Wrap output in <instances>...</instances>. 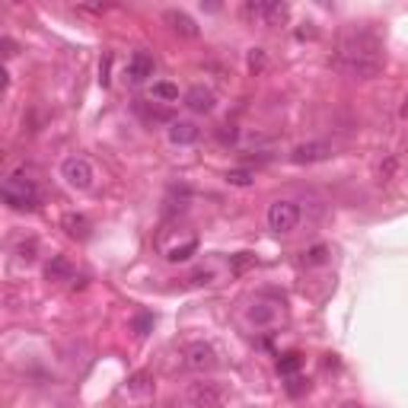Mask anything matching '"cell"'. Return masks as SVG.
I'll return each instance as SVG.
<instances>
[{
	"label": "cell",
	"instance_id": "1",
	"mask_svg": "<svg viewBox=\"0 0 408 408\" xmlns=\"http://www.w3.org/2000/svg\"><path fill=\"white\" fill-rule=\"evenodd\" d=\"M335 67L354 80H370L383 70V42L370 29H351L341 35L335 51Z\"/></svg>",
	"mask_w": 408,
	"mask_h": 408
},
{
	"label": "cell",
	"instance_id": "2",
	"mask_svg": "<svg viewBox=\"0 0 408 408\" xmlns=\"http://www.w3.org/2000/svg\"><path fill=\"white\" fill-rule=\"evenodd\" d=\"M0 198L13 211H35L39 208V185L26 176V169H20V173L7 176V182L0 188Z\"/></svg>",
	"mask_w": 408,
	"mask_h": 408
},
{
	"label": "cell",
	"instance_id": "3",
	"mask_svg": "<svg viewBox=\"0 0 408 408\" xmlns=\"http://www.w3.org/2000/svg\"><path fill=\"white\" fill-rule=\"evenodd\" d=\"M185 402L192 408H223L230 402V386L221 380H198L185 389Z\"/></svg>",
	"mask_w": 408,
	"mask_h": 408
},
{
	"label": "cell",
	"instance_id": "4",
	"mask_svg": "<svg viewBox=\"0 0 408 408\" xmlns=\"http://www.w3.org/2000/svg\"><path fill=\"white\" fill-rule=\"evenodd\" d=\"M61 179H64V185L74 188V192H90L96 173H93V163L86 157H67L61 163Z\"/></svg>",
	"mask_w": 408,
	"mask_h": 408
},
{
	"label": "cell",
	"instance_id": "5",
	"mask_svg": "<svg viewBox=\"0 0 408 408\" xmlns=\"http://www.w3.org/2000/svg\"><path fill=\"white\" fill-rule=\"evenodd\" d=\"M182 357H185L182 364H185L188 370H195V374H211L217 367V351L208 341H192V345H185Z\"/></svg>",
	"mask_w": 408,
	"mask_h": 408
},
{
	"label": "cell",
	"instance_id": "6",
	"mask_svg": "<svg viewBox=\"0 0 408 408\" xmlns=\"http://www.w3.org/2000/svg\"><path fill=\"white\" fill-rule=\"evenodd\" d=\"M300 223V208L294 204V201H275L268 208V227L275 230V233H291V230H297Z\"/></svg>",
	"mask_w": 408,
	"mask_h": 408
},
{
	"label": "cell",
	"instance_id": "7",
	"mask_svg": "<svg viewBox=\"0 0 408 408\" xmlns=\"http://www.w3.org/2000/svg\"><path fill=\"white\" fill-rule=\"evenodd\" d=\"M153 70H157L153 58L147 55V51H134V55L128 58V64H125V80L131 86H140V84H147V80L153 77Z\"/></svg>",
	"mask_w": 408,
	"mask_h": 408
},
{
	"label": "cell",
	"instance_id": "8",
	"mask_svg": "<svg viewBox=\"0 0 408 408\" xmlns=\"http://www.w3.org/2000/svg\"><path fill=\"white\" fill-rule=\"evenodd\" d=\"M332 157V147L325 140H310V144H297L291 150V159L297 166H310V163H322V159Z\"/></svg>",
	"mask_w": 408,
	"mask_h": 408
},
{
	"label": "cell",
	"instance_id": "9",
	"mask_svg": "<svg viewBox=\"0 0 408 408\" xmlns=\"http://www.w3.org/2000/svg\"><path fill=\"white\" fill-rule=\"evenodd\" d=\"M214 93L208 90V86H192V90L185 93V105L192 112H198V115H208V112H214Z\"/></svg>",
	"mask_w": 408,
	"mask_h": 408
},
{
	"label": "cell",
	"instance_id": "10",
	"mask_svg": "<svg viewBox=\"0 0 408 408\" xmlns=\"http://www.w3.org/2000/svg\"><path fill=\"white\" fill-rule=\"evenodd\" d=\"M163 20H166L169 26H173V32H179L182 39H198V22L188 13H182V10H166Z\"/></svg>",
	"mask_w": 408,
	"mask_h": 408
},
{
	"label": "cell",
	"instance_id": "11",
	"mask_svg": "<svg viewBox=\"0 0 408 408\" xmlns=\"http://www.w3.org/2000/svg\"><path fill=\"white\" fill-rule=\"evenodd\" d=\"M166 134H169V140H173V144L188 147V144H195V140L201 138V128L195 125V121H173Z\"/></svg>",
	"mask_w": 408,
	"mask_h": 408
},
{
	"label": "cell",
	"instance_id": "12",
	"mask_svg": "<svg viewBox=\"0 0 408 408\" xmlns=\"http://www.w3.org/2000/svg\"><path fill=\"white\" fill-rule=\"evenodd\" d=\"M291 16V7L281 0H262V26H281Z\"/></svg>",
	"mask_w": 408,
	"mask_h": 408
},
{
	"label": "cell",
	"instance_id": "13",
	"mask_svg": "<svg viewBox=\"0 0 408 408\" xmlns=\"http://www.w3.org/2000/svg\"><path fill=\"white\" fill-rule=\"evenodd\" d=\"M45 277L48 281H74V265L67 256H51V262L45 265Z\"/></svg>",
	"mask_w": 408,
	"mask_h": 408
},
{
	"label": "cell",
	"instance_id": "14",
	"mask_svg": "<svg viewBox=\"0 0 408 408\" xmlns=\"http://www.w3.org/2000/svg\"><path fill=\"white\" fill-rule=\"evenodd\" d=\"M61 227L67 230V236L70 239H90V221H86L84 214H64V221H61Z\"/></svg>",
	"mask_w": 408,
	"mask_h": 408
},
{
	"label": "cell",
	"instance_id": "15",
	"mask_svg": "<svg viewBox=\"0 0 408 408\" xmlns=\"http://www.w3.org/2000/svg\"><path fill=\"white\" fill-rule=\"evenodd\" d=\"M246 319H249L252 325H275L277 322V306H271V303H252L249 306V312H246Z\"/></svg>",
	"mask_w": 408,
	"mask_h": 408
},
{
	"label": "cell",
	"instance_id": "16",
	"mask_svg": "<svg viewBox=\"0 0 408 408\" xmlns=\"http://www.w3.org/2000/svg\"><path fill=\"white\" fill-rule=\"evenodd\" d=\"M13 252H16V258H20V262L32 265L35 258H39V242H35L32 236H29V239H20V242L13 246Z\"/></svg>",
	"mask_w": 408,
	"mask_h": 408
},
{
	"label": "cell",
	"instance_id": "17",
	"mask_svg": "<svg viewBox=\"0 0 408 408\" xmlns=\"http://www.w3.org/2000/svg\"><path fill=\"white\" fill-rule=\"evenodd\" d=\"M153 99H157V103H176V99H179V86L169 84V80H157V84H153Z\"/></svg>",
	"mask_w": 408,
	"mask_h": 408
},
{
	"label": "cell",
	"instance_id": "18",
	"mask_svg": "<svg viewBox=\"0 0 408 408\" xmlns=\"http://www.w3.org/2000/svg\"><path fill=\"white\" fill-rule=\"evenodd\" d=\"M303 262L312 265V268H316V265H325V262H329V246H325V242H316V246H310V249L303 252Z\"/></svg>",
	"mask_w": 408,
	"mask_h": 408
},
{
	"label": "cell",
	"instance_id": "19",
	"mask_svg": "<svg viewBox=\"0 0 408 408\" xmlns=\"http://www.w3.org/2000/svg\"><path fill=\"white\" fill-rule=\"evenodd\" d=\"M303 367V357H300L297 351H291V354H284L281 360H277V370H281V376H294Z\"/></svg>",
	"mask_w": 408,
	"mask_h": 408
},
{
	"label": "cell",
	"instance_id": "20",
	"mask_svg": "<svg viewBox=\"0 0 408 408\" xmlns=\"http://www.w3.org/2000/svg\"><path fill=\"white\" fill-rule=\"evenodd\" d=\"M195 249H198V242H185V246H176V249H169L166 252V258H169V262H185V258H192V252Z\"/></svg>",
	"mask_w": 408,
	"mask_h": 408
},
{
	"label": "cell",
	"instance_id": "21",
	"mask_svg": "<svg viewBox=\"0 0 408 408\" xmlns=\"http://www.w3.org/2000/svg\"><path fill=\"white\" fill-rule=\"evenodd\" d=\"M227 182H230V185H236V188H246L252 182V173H249V169H230Z\"/></svg>",
	"mask_w": 408,
	"mask_h": 408
},
{
	"label": "cell",
	"instance_id": "22",
	"mask_svg": "<svg viewBox=\"0 0 408 408\" xmlns=\"http://www.w3.org/2000/svg\"><path fill=\"white\" fill-rule=\"evenodd\" d=\"M138 112L147 118V121H166V118H169L166 109H150L147 103H138Z\"/></svg>",
	"mask_w": 408,
	"mask_h": 408
},
{
	"label": "cell",
	"instance_id": "23",
	"mask_svg": "<svg viewBox=\"0 0 408 408\" xmlns=\"http://www.w3.org/2000/svg\"><path fill=\"white\" fill-rule=\"evenodd\" d=\"M128 389H131V393H138V395L150 393V376H147V374H134L131 380H128Z\"/></svg>",
	"mask_w": 408,
	"mask_h": 408
},
{
	"label": "cell",
	"instance_id": "24",
	"mask_svg": "<svg viewBox=\"0 0 408 408\" xmlns=\"http://www.w3.org/2000/svg\"><path fill=\"white\" fill-rule=\"evenodd\" d=\"M265 67V51L262 48H252L249 51V70H262Z\"/></svg>",
	"mask_w": 408,
	"mask_h": 408
},
{
	"label": "cell",
	"instance_id": "25",
	"mask_svg": "<svg viewBox=\"0 0 408 408\" xmlns=\"http://www.w3.org/2000/svg\"><path fill=\"white\" fill-rule=\"evenodd\" d=\"M211 281H214V271H195V275L192 277H188V284H211Z\"/></svg>",
	"mask_w": 408,
	"mask_h": 408
},
{
	"label": "cell",
	"instance_id": "26",
	"mask_svg": "<svg viewBox=\"0 0 408 408\" xmlns=\"http://www.w3.org/2000/svg\"><path fill=\"white\" fill-rule=\"evenodd\" d=\"M0 48H4V58H13L16 55V42L10 39V35H4V39H0Z\"/></svg>",
	"mask_w": 408,
	"mask_h": 408
},
{
	"label": "cell",
	"instance_id": "27",
	"mask_svg": "<svg viewBox=\"0 0 408 408\" xmlns=\"http://www.w3.org/2000/svg\"><path fill=\"white\" fill-rule=\"evenodd\" d=\"M217 138H221L223 144H233V140H236V128H233V125H223V128H221V134H217Z\"/></svg>",
	"mask_w": 408,
	"mask_h": 408
},
{
	"label": "cell",
	"instance_id": "28",
	"mask_svg": "<svg viewBox=\"0 0 408 408\" xmlns=\"http://www.w3.org/2000/svg\"><path fill=\"white\" fill-rule=\"evenodd\" d=\"M150 322H153V316H138V319H134V329H138V335H147Z\"/></svg>",
	"mask_w": 408,
	"mask_h": 408
},
{
	"label": "cell",
	"instance_id": "29",
	"mask_svg": "<svg viewBox=\"0 0 408 408\" xmlns=\"http://www.w3.org/2000/svg\"><path fill=\"white\" fill-rule=\"evenodd\" d=\"M303 389H306V383H303V380H291V383H287V393H291V395H300Z\"/></svg>",
	"mask_w": 408,
	"mask_h": 408
},
{
	"label": "cell",
	"instance_id": "30",
	"mask_svg": "<svg viewBox=\"0 0 408 408\" xmlns=\"http://www.w3.org/2000/svg\"><path fill=\"white\" fill-rule=\"evenodd\" d=\"M252 262V258H249V252H239V258H236V262H233V268L236 271H242V268H246V265H249Z\"/></svg>",
	"mask_w": 408,
	"mask_h": 408
},
{
	"label": "cell",
	"instance_id": "31",
	"mask_svg": "<svg viewBox=\"0 0 408 408\" xmlns=\"http://www.w3.org/2000/svg\"><path fill=\"white\" fill-rule=\"evenodd\" d=\"M402 115H405V118H408V99H405V105H402Z\"/></svg>",
	"mask_w": 408,
	"mask_h": 408
},
{
	"label": "cell",
	"instance_id": "32",
	"mask_svg": "<svg viewBox=\"0 0 408 408\" xmlns=\"http://www.w3.org/2000/svg\"><path fill=\"white\" fill-rule=\"evenodd\" d=\"M345 408H360V405H345Z\"/></svg>",
	"mask_w": 408,
	"mask_h": 408
}]
</instances>
